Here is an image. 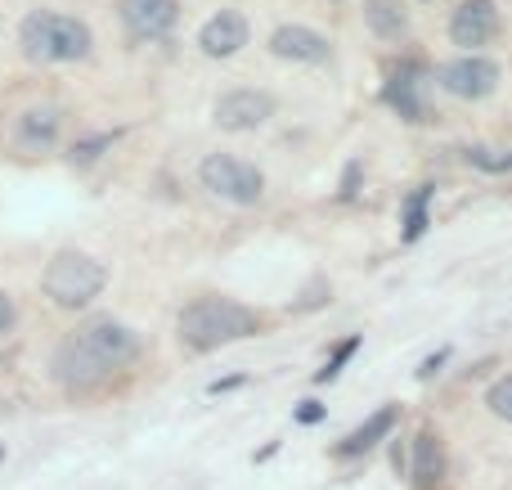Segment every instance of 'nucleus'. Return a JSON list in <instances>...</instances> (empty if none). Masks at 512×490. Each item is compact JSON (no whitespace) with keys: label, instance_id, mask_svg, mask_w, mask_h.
<instances>
[{"label":"nucleus","instance_id":"1","mask_svg":"<svg viewBox=\"0 0 512 490\" xmlns=\"http://www.w3.org/2000/svg\"><path fill=\"white\" fill-rule=\"evenodd\" d=\"M135 360H140V333L131 324L113 320V315H99V320L81 324L72 338L59 342L50 369L54 383H63L68 392H90Z\"/></svg>","mask_w":512,"mask_h":490},{"label":"nucleus","instance_id":"2","mask_svg":"<svg viewBox=\"0 0 512 490\" xmlns=\"http://www.w3.org/2000/svg\"><path fill=\"white\" fill-rule=\"evenodd\" d=\"M261 324V311L234 302V297H194L176 320V338L189 351H221L230 342L256 338Z\"/></svg>","mask_w":512,"mask_h":490},{"label":"nucleus","instance_id":"3","mask_svg":"<svg viewBox=\"0 0 512 490\" xmlns=\"http://www.w3.org/2000/svg\"><path fill=\"white\" fill-rule=\"evenodd\" d=\"M95 36L81 18L59 14V9H32V14L18 23V50L27 63H77L90 54Z\"/></svg>","mask_w":512,"mask_h":490},{"label":"nucleus","instance_id":"4","mask_svg":"<svg viewBox=\"0 0 512 490\" xmlns=\"http://www.w3.org/2000/svg\"><path fill=\"white\" fill-rule=\"evenodd\" d=\"M41 284H45V297H50L54 306H63V311H81V306H90L99 293H104L108 270L99 266L90 252L63 248V252H54V261L45 266Z\"/></svg>","mask_w":512,"mask_h":490},{"label":"nucleus","instance_id":"5","mask_svg":"<svg viewBox=\"0 0 512 490\" xmlns=\"http://www.w3.org/2000/svg\"><path fill=\"white\" fill-rule=\"evenodd\" d=\"M198 180H203L207 194L225 198V203H234V207H256L265 198L261 167L234 158V153H207V158L198 162Z\"/></svg>","mask_w":512,"mask_h":490},{"label":"nucleus","instance_id":"6","mask_svg":"<svg viewBox=\"0 0 512 490\" xmlns=\"http://www.w3.org/2000/svg\"><path fill=\"white\" fill-rule=\"evenodd\" d=\"M436 86L454 99H486L499 90V63L486 54H459L436 68Z\"/></svg>","mask_w":512,"mask_h":490},{"label":"nucleus","instance_id":"7","mask_svg":"<svg viewBox=\"0 0 512 490\" xmlns=\"http://www.w3.org/2000/svg\"><path fill=\"white\" fill-rule=\"evenodd\" d=\"M212 117L221 131H234V135L261 131V126L274 117V95L270 90H230V95L216 99Z\"/></svg>","mask_w":512,"mask_h":490},{"label":"nucleus","instance_id":"8","mask_svg":"<svg viewBox=\"0 0 512 490\" xmlns=\"http://www.w3.org/2000/svg\"><path fill=\"white\" fill-rule=\"evenodd\" d=\"M117 14L135 41H162L180 23V0H117Z\"/></svg>","mask_w":512,"mask_h":490},{"label":"nucleus","instance_id":"9","mask_svg":"<svg viewBox=\"0 0 512 490\" xmlns=\"http://www.w3.org/2000/svg\"><path fill=\"white\" fill-rule=\"evenodd\" d=\"M499 23H504V18H499L495 0H463L450 18V41L463 45L468 54H477L481 45H490L499 36Z\"/></svg>","mask_w":512,"mask_h":490},{"label":"nucleus","instance_id":"10","mask_svg":"<svg viewBox=\"0 0 512 490\" xmlns=\"http://www.w3.org/2000/svg\"><path fill=\"white\" fill-rule=\"evenodd\" d=\"M63 131V108L59 104H32L18 113L14 122V144L23 153H50Z\"/></svg>","mask_w":512,"mask_h":490},{"label":"nucleus","instance_id":"11","mask_svg":"<svg viewBox=\"0 0 512 490\" xmlns=\"http://www.w3.org/2000/svg\"><path fill=\"white\" fill-rule=\"evenodd\" d=\"M270 54L274 59H288V63H328L333 45H328L324 32H315V27H306V23H283V27H274V36H270Z\"/></svg>","mask_w":512,"mask_h":490},{"label":"nucleus","instance_id":"12","mask_svg":"<svg viewBox=\"0 0 512 490\" xmlns=\"http://www.w3.org/2000/svg\"><path fill=\"white\" fill-rule=\"evenodd\" d=\"M252 27L248 18L239 14V9H221V14H212L203 23V32H198V45H203L207 59H234V54L248 45Z\"/></svg>","mask_w":512,"mask_h":490},{"label":"nucleus","instance_id":"13","mask_svg":"<svg viewBox=\"0 0 512 490\" xmlns=\"http://www.w3.org/2000/svg\"><path fill=\"white\" fill-rule=\"evenodd\" d=\"M396 423H400V405H378V410H373L369 419L360 423V428H351L342 441H337L333 455H337V459H360V455H369L378 441H387L391 432H396Z\"/></svg>","mask_w":512,"mask_h":490},{"label":"nucleus","instance_id":"14","mask_svg":"<svg viewBox=\"0 0 512 490\" xmlns=\"http://www.w3.org/2000/svg\"><path fill=\"white\" fill-rule=\"evenodd\" d=\"M382 99H387V104L396 108L405 122H423V117H427V104H423V72H418V68L391 72V81H387V90H382Z\"/></svg>","mask_w":512,"mask_h":490},{"label":"nucleus","instance_id":"15","mask_svg":"<svg viewBox=\"0 0 512 490\" xmlns=\"http://www.w3.org/2000/svg\"><path fill=\"white\" fill-rule=\"evenodd\" d=\"M409 477H414L418 490H432L445 477V446L432 428H423L414 437V459H409Z\"/></svg>","mask_w":512,"mask_h":490},{"label":"nucleus","instance_id":"16","mask_svg":"<svg viewBox=\"0 0 512 490\" xmlns=\"http://www.w3.org/2000/svg\"><path fill=\"white\" fill-rule=\"evenodd\" d=\"M364 23H369L373 36H382V41H405L409 36V14L400 0H364Z\"/></svg>","mask_w":512,"mask_h":490},{"label":"nucleus","instance_id":"17","mask_svg":"<svg viewBox=\"0 0 512 490\" xmlns=\"http://www.w3.org/2000/svg\"><path fill=\"white\" fill-rule=\"evenodd\" d=\"M432 194H436L432 185H418L414 194H409V203H405V243H414L418 234L427 230V203H432Z\"/></svg>","mask_w":512,"mask_h":490},{"label":"nucleus","instance_id":"18","mask_svg":"<svg viewBox=\"0 0 512 490\" xmlns=\"http://www.w3.org/2000/svg\"><path fill=\"white\" fill-rule=\"evenodd\" d=\"M486 410L495 414V419H504V423H512V374H504V378H495V383L486 387Z\"/></svg>","mask_w":512,"mask_h":490},{"label":"nucleus","instance_id":"19","mask_svg":"<svg viewBox=\"0 0 512 490\" xmlns=\"http://www.w3.org/2000/svg\"><path fill=\"white\" fill-rule=\"evenodd\" d=\"M355 351H360V338H346V342H337V351H333V356H328V365L315 374V383H333V378L342 374V369H346V360H351Z\"/></svg>","mask_w":512,"mask_h":490},{"label":"nucleus","instance_id":"20","mask_svg":"<svg viewBox=\"0 0 512 490\" xmlns=\"http://www.w3.org/2000/svg\"><path fill=\"white\" fill-rule=\"evenodd\" d=\"M104 149H113V135H95V140H77V144H72V153H68V158H72V162H95Z\"/></svg>","mask_w":512,"mask_h":490},{"label":"nucleus","instance_id":"21","mask_svg":"<svg viewBox=\"0 0 512 490\" xmlns=\"http://www.w3.org/2000/svg\"><path fill=\"white\" fill-rule=\"evenodd\" d=\"M14 320H18V311H14V297L0 288V338H5L9 329H14Z\"/></svg>","mask_w":512,"mask_h":490},{"label":"nucleus","instance_id":"22","mask_svg":"<svg viewBox=\"0 0 512 490\" xmlns=\"http://www.w3.org/2000/svg\"><path fill=\"white\" fill-rule=\"evenodd\" d=\"M450 360V351H436V356H427L423 365H418V383H427V378H436L441 374V365Z\"/></svg>","mask_w":512,"mask_h":490},{"label":"nucleus","instance_id":"23","mask_svg":"<svg viewBox=\"0 0 512 490\" xmlns=\"http://www.w3.org/2000/svg\"><path fill=\"white\" fill-rule=\"evenodd\" d=\"M319 419H324V405H319V401H301L297 423H319Z\"/></svg>","mask_w":512,"mask_h":490}]
</instances>
